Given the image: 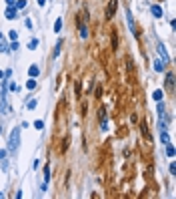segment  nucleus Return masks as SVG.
Segmentation results:
<instances>
[{"mask_svg": "<svg viewBox=\"0 0 176 199\" xmlns=\"http://www.w3.org/2000/svg\"><path fill=\"white\" fill-rule=\"evenodd\" d=\"M18 143H20V127H14L10 131V139H8V153H16L18 151Z\"/></svg>", "mask_w": 176, "mask_h": 199, "instance_id": "obj_1", "label": "nucleus"}, {"mask_svg": "<svg viewBox=\"0 0 176 199\" xmlns=\"http://www.w3.org/2000/svg\"><path fill=\"white\" fill-rule=\"evenodd\" d=\"M156 50H158V55H160V58H162V63H170V56H168V52H166V48H164V44H158L156 46Z\"/></svg>", "mask_w": 176, "mask_h": 199, "instance_id": "obj_2", "label": "nucleus"}, {"mask_svg": "<svg viewBox=\"0 0 176 199\" xmlns=\"http://www.w3.org/2000/svg\"><path fill=\"white\" fill-rule=\"evenodd\" d=\"M150 12H152L154 18H162V16H164V12H162V6H158V4H152V6H150Z\"/></svg>", "mask_w": 176, "mask_h": 199, "instance_id": "obj_3", "label": "nucleus"}, {"mask_svg": "<svg viewBox=\"0 0 176 199\" xmlns=\"http://www.w3.org/2000/svg\"><path fill=\"white\" fill-rule=\"evenodd\" d=\"M116 0H110V4H108V8H106V18H112L114 16V12H116Z\"/></svg>", "mask_w": 176, "mask_h": 199, "instance_id": "obj_4", "label": "nucleus"}, {"mask_svg": "<svg viewBox=\"0 0 176 199\" xmlns=\"http://www.w3.org/2000/svg\"><path fill=\"white\" fill-rule=\"evenodd\" d=\"M126 20H128V26H130V30H132V32H134V36H138V30H136V26H134V18H132L130 10L126 12Z\"/></svg>", "mask_w": 176, "mask_h": 199, "instance_id": "obj_5", "label": "nucleus"}, {"mask_svg": "<svg viewBox=\"0 0 176 199\" xmlns=\"http://www.w3.org/2000/svg\"><path fill=\"white\" fill-rule=\"evenodd\" d=\"M16 14H18V10H16L14 6H8V10H6V18H8V20H14Z\"/></svg>", "mask_w": 176, "mask_h": 199, "instance_id": "obj_6", "label": "nucleus"}, {"mask_svg": "<svg viewBox=\"0 0 176 199\" xmlns=\"http://www.w3.org/2000/svg\"><path fill=\"white\" fill-rule=\"evenodd\" d=\"M28 75H30V77H32V78H36V77H38V75H40V68H38V66H36V65H32V66H30V68H28Z\"/></svg>", "mask_w": 176, "mask_h": 199, "instance_id": "obj_7", "label": "nucleus"}, {"mask_svg": "<svg viewBox=\"0 0 176 199\" xmlns=\"http://www.w3.org/2000/svg\"><path fill=\"white\" fill-rule=\"evenodd\" d=\"M154 70H156V73H162V70H164V63H162V60H154Z\"/></svg>", "mask_w": 176, "mask_h": 199, "instance_id": "obj_8", "label": "nucleus"}, {"mask_svg": "<svg viewBox=\"0 0 176 199\" xmlns=\"http://www.w3.org/2000/svg\"><path fill=\"white\" fill-rule=\"evenodd\" d=\"M160 139H162V143H170V137H168L166 129H160Z\"/></svg>", "mask_w": 176, "mask_h": 199, "instance_id": "obj_9", "label": "nucleus"}, {"mask_svg": "<svg viewBox=\"0 0 176 199\" xmlns=\"http://www.w3.org/2000/svg\"><path fill=\"white\" fill-rule=\"evenodd\" d=\"M6 155H8V151L6 149H0V163L6 167Z\"/></svg>", "mask_w": 176, "mask_h": 199, "instance_id": "obj_10", "label": "nucleus"}, {"mask_svg": "<svg viewBox=\"0 0 176 199\" xmlns=\"http://www.w3.org/2000/svg\"><path fill=\"white\" fill-rule=\"evenodd\" d=\"M28 48H30V50H36V48H38V38H30V42H28Z\"/></svg>", "mask_w": 176, "mask_h": 199, "instance_id": "obj_11", "label": "nucleus"}, {"mask_svg": "<svg viewBox=\"0 0 176 199\" xmlns=\"http://www.w3.org/2000/svg\"><path fill=\"white\" fill-rule=\"evenodd\" d=\"M24 6H26V0H16V2H14V8H16V10H22Z\"/></svg>", "mask_w": 176, "mask_h": 199, "instance_id": "obj_12", "label": "nucleus"}, {"mask_svg": "<svg viewBox=\"0 0 176 199\" xmlns=\"http://www.w3.org/2000/svg\"><path fill=\"white\" fill-rule=\"evenodd\" d=\"M62 30V18H56L54 22V32H60Z\"/></svg>", "mask_w": 176, "mask_h": 199, "instance_id": "obj_13", "label": "nucleus"}, {"mask_svg": "<svg viewBox=\"0 0 176 199\" xmlns=\"http://www.w3.org/2000/svg\"><path fill=\"white\" fill-rule=\"evenodd\" d=\"M34 87H36V80L30 77L28 78V83H26V88H28V91H34Z\"/></svg>", "mask_w": 176, "mask_h": 199, "instance_id": "obj_14", "label": "nucleus"}, {"mask_svg": "<svg viewBox=\"0 0 176 199\" xmlns=\"http://www.w3.org/2000/svg\"><path fill=\"white\" fill-rule=\"evenodd\" d=\"M80 36H82V38H88V28H86V24H82V26H80Z\"/></svg>", "mask_w": 176, "mask_h": 199, "instance_id": "obj_15", "label": "nucleus"}, {"mask_svg": "<svg viewBox=\"0 0 176 199\" xmlns=\"http://www.w3.org/2000/svg\"><path fill=\"white\" fill-rule=\"evenodd\" d=\"M0 52H8V44L4 42V38H0Z\"/></svg>", "mask_w": 176, "mask_h": 199, "instance_id": "obj_16", "label": "nucleus"}, {"mask_svg": "<svg viewBox=\"0 0 176 199\" xmlns=\"http://www.w3.org/2000/svg\"><path fill=\"white\" fill-rule=\"evenodd\" d=\"M166 145H168V147H166V153H168V157H174V147H172L170 143H166Z\"/></svg>", "mask_w": 176, "mask_h": 199, "instance_id": "obj_17", "label": "nucleus"}, {"mask_svg": "<svg viewBox=\"0 0 176 199\" xmlns=\"http://www.w3.org/2000/svg\"><path fill=\"white\" fill-rule=\"evenodd\" d=\"M36 105H38V101H36V99H30V101H28V109H36Z\"/></svg>", "mask_w": 176, "mask_h": 199, "instance_id": "obj_18", "label": "nucleus"}, {"mask_svg": "<svg viewBox=\"0 0 176 199\" xmlns=\"http://www.w3.org/2000/svg\"><path fill=\"white\" fill-rule=\"evenodd\" d=\"M166 85H168V87L174 85V75H168V77H166Z\"/></svg>", "mask_w": 176, "mask_h": 199, "instance_id": "obj_19", "label": "nucleus"}, {"mask_svg": "<svg viewBox=\"0 0 176 199\" xmlns=\"http://www.w3.org/2000/svg\"><path fill=\"white\" fill-rule=\"evenodd\" d=\"M154 101H162V91H154Z\"/></svg>", "mask_w": 176, "mask_h": 199, "instance_id": "obj_20", "label": "nucleus"}, {"mask_svg": "<svg viewBox=\"0 0 176 199\" xmlns=\"http://www.w3.org/2000/svg\"><path fill=\"white\" fill-rule=\"evenodd\" d=\"M8 50H18V40H12V44L8 46Z\"/></svg>", "mask_w": 176, "mask_h": 199, "instance_id": "obj_21", "label": "nucleus"}, {"mask_svg": "<svg viewBox=\"0 0 176 199\" xmlns=\"http://www.w3.org/2000/svg\"><path fill=\"white\" fill-rule=\"evenodd\" d=\"M34 129L42 131V129H44V123H42V121H36V123H34Z\"/></svg>", "mask_w": 176, "mask_h": 199, "instance_id": "obj_22", "label": "nucleus"}, {"mask_svg": "<svg viewBox=\"0 0 176 199\" xmlns=\"http://www.w3.org/2000/svg\"><path fill=\"white\" fill-rule=\"evenodd\" d=\"M8 36H10V40H18V32H16V30H10Z\"/></svg>", "mask_w": 176, "mask_h": 199, "instance_id": "obj_23", "label": "nucleus"}, {"mask_svg": "<svg viewBox=\"0 0 176 199\" xmlns=\"http://www.w3.org/2000/svg\"><path fill=\"white\" fill-rule=\"evenodd\" d=\"M8 88H10V91H14V93H16V91H20V87H18L16 83H10V85H8Z\"/></svg>", "mask_w": 176, "mask_h": 199, "instance_id": "obj_24", "label": "nucleus"}, {"mask_svg": "<svg viewBox=\"0 0 176 199\" xmlns=\"http://www.w3.org/2000/svg\"><path fill=\"white\" fill-rule=\"evenodd\" d=\"M24 24H26V28H28V30H32V20H30V18H26V20H24Z\"/></svg>", "mask_w": 176, "mask_h": 199, "instance_id": "obj_25", "label": "nucleus"}, {"mask_svg": "<svg viewBox=\"0 0 176 199\" xmlns=\"http://www.w3.org/2000/svg\"><path fill=\"white\" fill-rule=\"evenodd\" d=\"M60 46H62V42H58V44H56V48H54V55H60Z\"/></svg>", "mask_w": 176, "mask_h": 199, "instance_id": "obj_26", "label": "nucleus"}, {"mask_svg": "<svg viewBox=\"0 0 176 199\" xmlns=\"http://www.w3.org/2000/svg\"><path fill=\"white\" fill-rule=\"evenodd\" d=\"M14 2H16V0H6V4H8V6H14Z\"/></svg>", "mask_w": 176, "mask_h": 199, "instance_id": "obj_27", "label": "nucleus"}, {"mask_svg": "<svg viewBox=\"0 0 176 199\" xmlns=\"http://www.w3.org/2000/svg\"><path fill=\"white\" fill-rule=\"evenodd\" d=\"M38 4H40V6H44V4H46V0H38Z\"/></svg>", "mask_w": 176, "mask_h": 199, "instance_id": "obj_28", "label": "nucleus"}, {"mask_svg": "<svg viewBox=\"0 0 176 199\" xmlns=\"http://www.w3.org/2000/svg\"><path fill=\"white\" fill-rule=\"evenodd\" d=\"M0 78H2V70H0Z\"/></svg>", "mask_w": 176, "mask_h": 199, "instance_id": "obj_29", "label": "nucleus"}, {"mask_svg": "<svg viewBox=\"0 0 176 199\" xmlns=\"http://www.w3.org/2000/svg\"><path fill=\"white\" fill-rule=\"evenodd\" d=\"M0 38H4V36H2V32H0Z\"/></svg>", "mask_w": 176, "mask_h": 199, "instance_id": "obj_30", "label": "nucleus"}]
</instances>
